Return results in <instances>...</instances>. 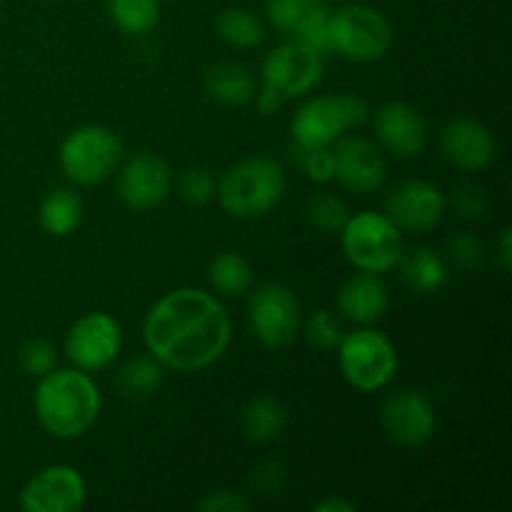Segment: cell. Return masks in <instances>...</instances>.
I'll return each mask as SVG.
<instances>
[{"label": "cell", "mask_w": 512, "mask_h": 512, "mask_svg": "<svg viewBox=\"0 0 512 512\" xmlns=\"http://www.w3.org/2000/svg\"><path fill=\"white\" fill-rule=\"evenodd\" d=\"M233 320L213 293L175 288L150 305L143 343L163 368L198 373L228 353Z\"/></svg>", "instance_id": "cell-1"}, {"label": "cell", "mask_w": 512, "mask_h": 512, "mask_svg": "<svg viewBox=\"0 0 512 512\" xmlns=\"http://www.w3.org/2000/svg\"><path fill=\"white\" fill-rule=\"evenodd\" d=\"M33 408L45 433L60 440H75L93 428L103 408V398L85 370L55 368L38 378Z\"/></svg>", "instance_id": "cell-2"}, {"label": "cell", "mask_w": 512, "mask_h": 512, "mask_svg": "<svg viewBox=\"0 0 512 512\" xmlns=\"http://www.w3.org/2000/svg\"><path fill=\"white\" fill-rule=\"evenodd\" d=\"M285 185V170L278 160L270 155H250L220 175L215 198L233 218H260L283 200Z\"/></svg>", "instance_id": "cell-3"}, {"label": "cell", "mask_w": 512, "mask_h": 512, "mask_svg": "<svg viewBox=\"0 0 512 512\" xmlns=\"http://www.w3.org/2000/svg\"><path fill=\"white\" fill-rule=\"evenodd\" d=\"M123 155L125 145L113 128L88 123L65 135L58 158L70 183L90 188L113 178L123 163Z\"/></svg>", "instance_id": "cell-4"}, {"label": "cell", "mask_w": 512, "mask_h": 512, "mask_svg": "<svg viewBox=\"0 0 512 512\" xmlns=\"http://www.w3.org/2000/svg\"><path fill=\"white\" fill-rule=\"evenodd\" d=\"M340 248L355 270L383 275L395 268L403 253V230L385 213L363 210L350 215L348 223L343 225Z\"/></svg>", "instance_id": "cell-5"}, {"label": "cell", "mask_w": 512, "mask_h": 512, "mask_svg": "<svg viewBox=\"0 0 512 512\" xmlns=\"http://www.w3.org/2000/svg\"><path fill=\"white\" fill-rule=\"evenodd\" d=\"M398 350L393 340L375 328L345 333L338 345V365L345 383L360 393L385 388L398 373Z\"/></svg>", "instance_id": "cell-6"}, {"label": "cell", "mask_w": 512, "mask_h": 512, "mask_svg": "<svg viewBox=\"0 0 512 512\" xmlns=\"http://www.w3.org/2000/svg\"><path fill=\"white\" fill-rule=\"evenodd\" d=\"M333 53L353 63H375L385 58L393 45V28L388 18L375 8L360 3H345L328 13Z\"/></svg>", "instance_id": "cell-7"}, {"label": "cell", "mask_w": 512, "mask_h": 512, "mask_svg": "<svg viewBox=\"0 0 512 512\" xmlns=\"http://www.w3.org/2000/svg\"><path fill=\"white\" fill-rule=\"evenodd\" d=\"M248 325L263 348L283 350L298 340L303 328L300 300L288 285L265 283L250 295Z\"/></svg>", "instance_id": "cell-8"}, {"label": "cell", "mask_w": 512, "mask_h": 512, "mask_svg": "<svg viewBox=\"0 0 512 512\" xmlns=\"http://www.w3.org/2000/svg\"><path fill=\"white\" fill-rule=\"evenodd\" d=\"M325 73V55L305 45L303 40L290 38L270 50L263 58L260 78L265 85L280 90L285 98H303L313 93Z\"/></svg>", "instance_id": "cell-9"}, {"label": "cell", "mask_w": 512, "mask_h": 512, "mask_svg": "<svg viewBox=\"0 0 512 512\" xmlns=\"http://www.w3.org/2000/svg\"><path fill=\"white\" fill-rule=\"evenodd\" d=\"M123 350V328L103 310L85 313L65 333V355L73 368L95 373L105 370Z\"/></svg>", "instance_id": "cell-10"}, {"label": "cell", "mask_w": 512, "mask_h": 512, "mask_svg": "<svg viewBox=\"0 0 512 512\" xmlns=\"http://www.w3.org/2000/svg\"><path fill=\"white\" fill-rule=\"evenodd\" d=\"M88 500V485L73 465H48L38 470L20 490L25 512H78Z\"/></svg>", "instance_id": "cell-11"}, {"label": "cell", "mask_w": 512, "mask_h": 512, "mask_svg": "<svg viewBox=\"0 0 512 512\" xmlns=\"http://www.w3.org/2000/svg\"><path fill=\"white\" fill-rule=\"evenodd\" d=\"M448 210V198L430 180H403L385 198V215L405 233H428L438 228Z\"/></svg>", "instance_id": "cell-12"}, {"label": "cell", "mask_w": 512, "mask_h": 512, "mask_svg": "<svg viewBox=\"0 0 512 512\" xmlns=\"http://www.w3.org/2000/svg\"><path fill=\"white\" fill-rule=\"evenodd\" d=\"M380 420L388 438L403 448H423L438 430L433 400L420 390H400L390 395L380 410Z\"/></svg>", "instance_id": "cell-13"}, {"label": "cell", "mask_w": 512, "mask_h": 512, "mask_svg": "<svg viewBox=\"0 0 512 512\" xmlns=\"http://www.w3.org/2000/svg\"><path fill=\"white\" fill-rule=\"evenodd\" d=\"M170 185H173V170L160 155L155 153H138L120 163L115 190L125 208L130 210H153L168 198Z\"/></svg>", "instance_id": "cell-14"}, {"label": "cell", "mask_w": 512, "mask_h": 512, "mask_svg": "<svg viewBox=\"0 0 512 512\" xmlns=\"http://www.w3.org/2000/svg\"><path fill=\"white\" fill-rule=\"evenodd\" d=\"M335 178L348 193H375L388 178V165L383 153L365 138H345L335 143L333 150Z\"/></svg>", "instance_id": "cell-15"}, {"label": "cell", "mask_w": 512, "mask_h": 512, "mask_svg": "<svg viewBox=\"0 0 512 512\" xmlns=\"http://www.w3.org/2000/svg\"><path fill=\"white\" fill-rule=\"evenodd\" d=\"M373 128L378 143L400 160L418 158L428 143V125L423 115L413 105L400 103V100L385 103L375 110Z\"/></svg>", "instance_id": "cell-16"}, {"label": "cell", "mask_w": 512, "mask_h": 512, "mask_svg": "<svg viewBox=\"0 0 512 512\" xmlns=\"http://www.w3.org/2000/svg\"><path fill=\"white\" fill-rule=\"evenodd\" d=\"M440 148L445 160L463 173H480L495 160V138L483 123L473 118H458L440 133Z\"/></svg>", "instance_id": "cell-17"}, {"label": "cell", "mask_w": 512, "mask_h": 512, "mask_svg": "<svg viewBox=\"0 0 512 512\" xmlns=\"http://www.w3.org/2000/svg\"><path fill=\"white\" fill-rule=\"evenodd\" d=\"M338 95H318L295 110L290 120V138L300 148H333L345 133Z\"/></svg>", "instance_id": "cell-18"}, {"label": "cell", "mask_w": 512, "mask_h": 512, "mask_svg": "<svg viewBox=\"0 0 512 512\" xmlns=\"http://www.w3.org/2000/svg\"><path fill=\"white\" fill-rule=\"evenodd\" d=\"M390 308V290L378 273L358 270L338 290V313L358 325H373Z\"/></svg>", "instance_id": "cell-19"}, {"label": "cell", "mask_w": 512, "mask_h": 512, "mask_svg": "<svg viewBox=\"0 0 512 512\" xmlns=\"http://www.w3.org/2000/svg\"><path fill=\"white\" fill-rule=\"evenodd\" d=\"M395 268H398V275L405 288L418 295L438 293L450 280V268L443 255H438L430 248H423V245L410 250L403 248Z\"/></svg>", "instance_id": "cell-20"}, {"label": "cell", "mask_w": 512, "mask_h": 512, "mask_svg": "<svg viewBox=\"0 0 512 512\" xmlns=\"http://www.w3.org/2000/svg\"><path fill=\"white\" fill-rule=\"evenodd\" d=\"M205 90L218 103L243 108V105L253 103L258 83L245 65L225 60V63H215L205 70Z\"/></svg>", "instance_id": "cell-21"}, {"label": "cell", "mask_w": 512, "mask_h": 512, "mask_svg": "<svg viewBox=\"0 0 512 512\" xmlns=\"http://www.w3.org/2000/svg\"><path fill=\"white\" fill-rule=\"evenodd\" d=\"M288 425V413L283 403L273 395H258L243 410V433L250 443L268 445L283 435Z\"/></svg>", "instance_id": "cell-22"}, {"label": "cell", "mask_w": 512, "mask_h": 512, "mask_svg": "<svg viewBox=\"0 0 512 512\" xmlns=\"http://www.w3.org/2000/svg\"><path fill=\"white\" fill-rule=\"evenodd\" d=\"M265 13L273 28L288 38H298L318 20L328 18L325 0H265Z\"/></svg>", "instance_id": "cell-23"}, {"label": "cell", "mask_w": 512, "mask_h": 512, "mask_svg": "<svg viewBox=\"0 0 512 512\" xmlns=\"http://www.w3.org/2000/svg\"><path fill=\"white\" fill-rule=\"evenodd\" d=\"M38 220L45 233L55 235V238H65V235L75 233L80 220H83V200L68 188L50 190L43 203H40Z\"/></svg>", "instance_id": "cell-24"}, {"label": "cell", "mask_w": 512, "mask_h": 512, "mask_svg": "<svg viewBox=\"0 0 512 512\" xmlns=\"http://www.w3.org/2000/svg\"><path fill=\"white\" fill-rule=\"evenodd\" d=\"M208 280L223 298H240L253 288V265L235 250H223L210 260Z\"/></svg>", "instance_id": "cell-25"}, {"label": "cell", "mask_w": 512, "mask_h": 512, "mask_svg": "<svg viewBox=\"0 0 512 512\" xmlns=\"http://www.w3.org/2000/svg\"><path fill=\"white\" fill-rule=\"evenodd\" d=\"M108 15L125 35H148L160 23V0H108Z\"/></svg>", "instance_id": "cell-26"}, {"label": "cell", "mask_w": 512, "mask_h": 512, "mask_svg": "<svg viewBox=\"0 0 512 512\" xmlns=\"http://www.w3.org/2000/svg\"><path fill=\"white\" fill-rule=\"evenodd\" d=\"M218 35L238 50L258 48L265 40V25L255 13L245 8H225L218 15Z\"/></svg>", "instance_id": "cell-27"}, {"label": "cell", "mask_w": 512, "mask_h": 512, "mask_svg": "<svg viewBox=\"0 0 512 512\" xmlns=\"http://www.w3.org/2000/svg\"><path fill=\"white\" fill-rule=\"evenodd\" d=\"M163 365L150 355V358H135L120 370L118 388L128 398H150L163 388Z\"/></svg>", "instance_id": "cell-28"}, {"label": "cell", "mask_w": 512, "mask_h": 512, "mask_svg": "<svg viewBox=\"0 0 512 512\" xmlns=\"http://www.w3.org/2000/svg\"><path fill=\"white\" fill-rule=\"evenodd\" d=\"M350 215L353 213H350V208L345 205V200L333 193L315 195L308 203V223L313 225V228H318L320 233H340L343 225L348 223Z\"/></svg>", "instance_id": "cell-29"}, {"label": "cell", "mask_w": 512, "mask_h": 512, "mask_svg": "<svg viewBox=\"0 0 512 512\" xmlns=\"http://www.w3.org/2000/svg\"><path fill=\"white\" fill-rule=\"evenodd\" d=\"M300 333L305 335L308 345H313L315 350H323V353H330V350H338L340 340H343V325L335 318L330 310H315L308 320H303V328Z\"/></svg>", "instance_id": "cell-30"}, {"label": "cell", "mask_w": 512, "mask_h": 512, "mask_svg": "<svg viewBox=\"0 0 512 512\" xmlns=\"http://www.w3.org/2000/svg\"><path fill=\"white\" fill-rule=\"evenodd\" d=\"M290 160L303 170V175L313 183H330L335 178V163H333V148H300L293 145L290 148Z\"/></svg>", "instance_id": "cell-31"}, {"label": "cell", "mask_w": 512, "mask_h": 512, "mask_svg": "<svg viewBox=\"0 0 512 512\" xmlns=\"http://www.w3.org/2000/svg\"><path fill=\"white\" fill-rule=\"evenodd\" d=\"M18 360L25 375H30V378H43V375H48L58 365V350H55V345L50 340L30 338L20 348Z\"/></svg>", "instance_id": "cell-32"}, {"label": "cell", "mask_w": 512, "mask_h": 512, "mask_svg": "<svg viewBox=\"0 0 512 512\" xmlns=\"http://www.w3.org/2000/svg\"><path fill=\"white\" fill-rule=\"evenodd\" d=\"M218 180L208 168H188L178 180V193L185 203L205 205L215 198Z\"/></svg>", "instance_id": "cell-33"}, {"label": "cell", "mask_w": 512, "mask_h": 512, "mask_svg": "<svg viewBox=\"0 0 512 512\" xmlns=\"http://www.w3.org/2000/svg\"><path fill=\"white\" fill-rule=\"evenodd\" d=\"M448 255L460 270H478L483 263V245L473 233H458L448 240Z\"/></svg>", "instance_id": "cell-34"}, {"label": "cell", "mask_w": 512, "mask_h": 512, "mask_svg": "<svg viewBox=\"0 0 512 512\" xmlns=\"http://www.w3.org/2000/svg\"><path fill=\"white\" fill-rule=\"evenodd\" d=\"M285 485H288V470H285V465L275 463V460L258 465L255 473L250 475V488L258 495H263V498L280 495L285 490Z\"/></svg>", "instance_id": "cell-35"}, {"label": "cell", "mask_w": 512, "mask_h": 512, "mask_svg": "<svg viewBox=\"0 0 512 512\" xmlns=\"http://www.w3.org/2000/svg\"><path fill=\"white\" fill-rule=\"evenodd\" d=\"M198 508L203 512H248L253 508L248 498H243V493L238 490H213V493L205 495L198 503Z\"/></svg>", "instance_id": "cell-36"}, {"label": "cell", "mask_w": 512, "mask_h": 512, "mask_svg": "<svg viewBox=\"0 0 512 512\" xmlns=\"http://www.w3.org/2000/svg\"><path fill=\"white\" fill-rule=\"evenodd\" d=\"M453 208L458 210L460 218L480 220L485 215V210H488V195H485L480 188H473V185H465V188L455 190Z\"/></svg>", "instance_id": "cell-37"}, {"label": "cell", "mask_w": 512, "mask_h": 512, "mask_svg": "<svg viewBox=\"0 0 512 512\" xmlns=\"http://www.w3.org/2000/svg\"><path fill=\"white\" fill-rule=\"evenodd\" d=\"M338 105H340V113H343L345 128L348 130H358L368 123L370 110L363 98H358V95L353 93H345V95H338Z\"/></svg>", "instance_id": "cell-38"}, {"label": "cell", "mask_w": 512, "mask_h": 512, "mask_svg": "<svg viewBox=\"0 0 512 512\" xmlns=\"http://www.w3.org/2000/svg\"><path fill=\"white\" fill-rule=\"evenodd\" d=\"M298 40H303L305 45H310L313 50H318L320 55L333 53V38H330L328 18H323V20H318V23L310 25L305 33L298 35Z\"/></svg>", "instance_id": "cell-39"}, {"label": "cell", "mask_w": 512, "mask_h": 512, "mask_svg": "<svg viewBox=\"0 0 512 512\" xmlns=\"http://www.w3.org/2000/svg\"><path fill=\"white\" fill-rule=\"evenodd\" d=\"M255 105H258V113L260 115H278L280 110H283L285 105V95L280 93V90L270 88V85H260L258 90H255Z\"/></svg>", "instance_id": "cell-40"}, {"label": "cell", "mask_w": 512, "mask_h": 512, "mask_svg": "<svg viewBox=\"0 0 512 512\" xmlns=\"http://www.w3.org/2000/svg\"><path fill=\"white\" fill-rule=\"evenodd\" d=\"M498 258H500V265H503V270L512 268V230L510 228L500 230Z\"/></svg>", "instance_id": "cell-41"}, {"label": "cell", "mask_w": 512, "mask_h": 512, "mask_svg": "<svg viewBox=\"0 0 512 512\" xmlns=\"http://www.w3.org/2000/svg\"><path fill=\"white\" fill-rule=\"evenodd\" d=\"M313 510L315 512H355L358 508H355V505L345 498H325V500H320Z\"/></svg>", "instance_id": "cell-42"}, {"label": "cell", "mask_w": 512, "mask_h": 512, "mask_svg": "<svg viewBox=\"0 0 512 512\" xmlns=\"http://www.w3.org/2000/svg\"><path fill=\"white\" fill-rule=\"evenodd\" d=\"M348 3H353V0H348Z\"/></svg>", "instance_id": "cell-43"}]
</instances>
